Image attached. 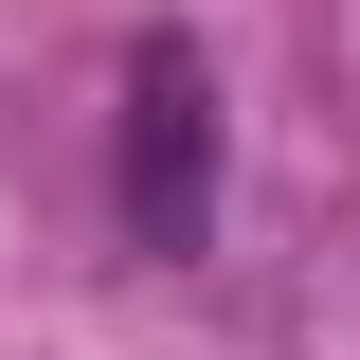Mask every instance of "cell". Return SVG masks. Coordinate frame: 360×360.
<instances>
[{"label": "cell", "mask_w": 360, "mask_h": 360, "mask_svg": "<svg viewBox=\"0 0 360 360\" xmlns=\"http://www.w3.org/2000/svg\"><path fill=\"white\" fill-rule=\"evenodd\" d=\"M108 180H127V234L144 252H198V217H217V72L180 37L127 54V144H108Z\"/></svg>", "instance_id": "6da1fadb"}]
</instances>
